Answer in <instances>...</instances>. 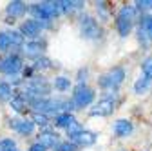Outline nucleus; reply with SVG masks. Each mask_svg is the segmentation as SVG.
I'll return each instance as SVG.
<instances>
[{
  "instance_id": "cd10ccee",
  "label": "nucleus",
  "mask_w": 152,
  "mask_h": 151,
  "mask_svg": "<svg viewBox=\"0 0 152 151\" xmlns=\"http://www.w3.org/2000/svg\"><path fill=\"white\" fill-rule=\"evenodd\" d=\"M16 149V144L13 138H2L0 140V151H13Z\"/></svg>"
},
{
  "instance_id": "412c9836",
  "label": "nucleus",
  "mask_w": 152,
  "mask_h": 151,
  "mask_svg": "<svg viewBox=\"0 0 152 151\" xmlns=\"http://www.w3.org/2000/svg\"><path fill=\"white\" fill-rule=\"evenodd\" d=\"M141 71H143V77L148 78V80L152 82V56H148V58L143 60V64H141Z\"/></svg>"
},
{
  "instance_id": "ddd939ff",
  "label": "nucleus",
  "mask_w": 152,
  "mask_h": 151,
  "mask_svg": "<svg viewBox=\"0 0 152 151\" xmlns=\"http://www.w3.org/2000/svg\"><path fill=\"white\" fill-rule=\"evenodd\" d=\"M132 129H134L132 127V122H129L125 118H120V120L114 122V133L118 137H129L132 133Z\"/></svg>"
},
{
  "instance_id": "f257e3e1",
  "label": "nucleus",
  "mask_w": 152,
  "mask_h": 151,
  "mask_svg": "<svg viewBox=\"0 0 152 151\" xmlns=\"http://www.w3.org/2000/svg\"><path fill=\"white\" fill-rule=\"evenodd\" d=\"M136 18V7L132 6H123L118 15H116V29L121 36H127L132 29V22Z\"/></svg>"
},
{
  "instance_id": "f8f14e48",
  "label": "nucleus",
  "mask_w": 152,
  "mask_h": 151,
  "mask_svg": "<svg viewBox=\"0 0 152 151\" xmlns=\"http://www.w3.org/2000/svg\"><path fill=\"white\" fill-rule=\"evenodd\" d=\"M38 144H42L45 149L56 147V146H60V137L56 133H53V131H42V133L38 135Z\"/></svg>"
},
{
  "instance_id": "aec40b11",
  "label": "nucleus",
  "mask_w": 152,
  "mask_h": 151,
  "mask_svg": "<svg viewBox=\"0 0 152 151\" xmlns=\"http://www.w3.org/2000/svg\"><path fill=\"white\" fill-rule=\"evenodd\" d=\"M80 6H83V4H82V2H69V0H64V2H60L62 13H72L74 9H80Z\"/></svg>"
},
{
  "instance_id": "39448f33",
  "label": "nucleus",
  "mask_w": 152,
  "mask_h": 151,
  "mask_svg": "<svg viewBox=\"0 0 152 151\" xmlns=\"http://www.w3.org/2000/svg\"><path fill=\"white\" fill-rule=\"evenodd\" d=\"M138 38L147 47L152 42V15H143L138 27Z\"/></svg>"
},
{
  "instance_id": "dca6fc26",
  "label": "nucleus",
  "mask_w": 152,
  "mask_h": 151,
  "mask_svg": "<svg viewBox=\"0 0 152 151\" xmlns=\"http://www.w3.org/2000/svg\"><path fill=\"white\" fill-rule=\"evenodd\" d=\"M11 107L16 111V113H27V100L22 97V95H15L11 98Z\"/></svg>"
},
{
  "instance_id": "c85d7f7f",
  "label": "nucleus",
  "mask_w": 152,
  "mask_h": 151,
  "mask_svg": "<svg viewBox=\"0 0 152 151\" xmlns=\"http://www.w3.org/2000/svg\"><path fill=\"white\" fill-rule=\"evenodd\" d=\"M76 149H78V146H76L74 142H62L60 146H58V151H76Z\"/></svg>"
},
{
  "instance_id": "6ab92c4d",
  "label": "nucleus",
  "mask_w": 152,
  "mask_h": 151,
  "mask_svg": "<svg viewBox=\"0 0 152 151\" xmlns=\"http://www.w3.org/2000/svg\"><path fill=\"white\" fill-rule=\"evenodd\" d=\"M13 98V87L7 82H0V100H9Z\"/></svg>"
},
{
  "instance_id": "bb28decb",
  "label": "nucleus",
  "mask_w": 152,
  "mask_h": 151,
  "mask_svg": "<svg viewBox=\"0 0 152 151\" xmlns=\"http://www.w3.org/2000/svg\"><path fill=\"white\" fill-rule=\"evenodd\" d=\"M65 131H67V135H69V138H74L76 135H80L82 131H83V127H82V126H80L78 122H74V124H71V126H69V127H67Z\"/></svg>"
},
{
  "instance_id": "9b49d317",
  "label": "nucleus",
  "mask_w": 152,
  "mask_h": 151,
  "mask_svg": "<svg viewBox=\"0 0 152 151\" xmlns=\"http://www.w3.org/2000/svg\"><path fill=\"white\" fill-rule=\"evenodd\" d=\"M27 11H29L27 4L20 2V0H15V2H9V4H7V9H6L7 16H9V18H13V20H15V18H18V16H24Z\"/></svg>"
},
{
  "instance_id": "a878e982",
  "label": "nucleus",
  "mask_w": 152,
  "mask_h": 151,
  "mask_svg": "<svg viewBox=\"0 0 152 151\" xmlns=\"http://www.w3.org/2000/svg\"><path fill=\"white\" fill-rule=\"evenodd\" d=\"M9 49H11V42L7 31H0V51H9Z\"/></svg>"
},
{
  "instance_id": "393cba45",
  "label": "nucleus",
  "mask_w": 152,
  "mask_h": 151,
  "mask_svg": "<svg viewBox=\"0 0 152 151\" xmlns=\"http://www.w3.org/2000/svg\"><path fill=\"white\" fill-rule=\"evenodd\" d=\"M69 86H71V80H69V78H65V77H58V78H54V87L58 89V91H65V89H69Z\"/></svg>"
},
{
  "instance_id": "c756f323",
  "label": "nucleus",
  "mask_w": 152,
  "mask_h": 151,
  "mask_svg": "<svg viewBox=\"0 0 152 151\" xmlns=\"http://www.w3.org/2000/svg\"><path fill=\"white\" fill-rule=\"evenodd\" d=\"M87 75H89L87 69H80L78 71V84H83V78H87Z\"/></svg>"
},
{
  "instance_id": "b1692460",
  "label": "nucleus",
  "mask_w": 152,
  "mask_h": 151,
  "mask_svg": "<svg viewBox=\"0 0 152 151\" xmlns=\"http://www.w3.org/2000/svg\"><path fill=\"white\" fill-rule=\"evenodd\" d=\"M148 86H150V80H148V78H145V77H141V78L134 84V91L138 93V95H141L143 91H147V87H148Z\"/></svg>"
},
{
  "instance_id": "4468645a",
  "label": "nucleus",
  "mask_w": 152,
  "mask_h": 151,
  "mask_svg": "<svg viewBox=\"0 0 152 151\" xmlns=\"http://www.w3.org/2000/svg\"><path fill=\"white\" fill-rule=\"evenodd\" d=\"M71 142H74L76 146H92L94 142H96V135L83 129L80 135H76L74 138H71Z\"/></svg>"
},
{
  "instance_id": "f03ea898",
  "label": "nucleus",
  "mask_w": 152,
  "mask_h": 151,
  "mask_svg": "<svg viewBox=\"0 0 152 151\" xmlns=\"http://www.w3.org/2000/svg\"><path fill=\"white\" fill-rule=\"evenodd\" d=\"M123 80H125V69L123 67H114V69L107 71L105 75H102L98 78V84L103 89H118Z\"/></svg>"
},
{
  "instance_id": "423d86ee",
  "label": "nucleus",
  "mask_w": 152,
  "mask_h": 151,
  "mask_svg": "<svg viewBox=\"0 0 152 151\" xmlns=\"http://www.w3.org/2000/svg\"><path fill=\"white\" fill-rule=\"evenodd\" d=\"M22 69V58L18 55H7L0 60V73L4 75H16Z\"/></svg>"
},
{
  "instance_id": "4be33fe9",
  "label": "nucleus",
  "mask_w": 152,
  "mask_h": 151,
  "mask_svg": "<svg viewBox=\"0 0 152 151\" xmlns=\"http://www.w3.org/2000/svg\"><path fill=\"white\" fill-rule=\"evenodd\" d=\"M31 120H33L34 126H42V127H45L49 124V117L44 115V113H33V118Z\"/></svg>"
},
{
  "instance_id": "5701e85b",
  "label": "nucleus",
  "mask_w": 152,
  "mask_h": 151,
  "mask_svg": "<svg viewBox=\"0 0 152 151\" xmlns=\"http://www.w3.org/2000/svg\"><path fill=\"white\" fill-rule=\"evenodd\" d=\"M53 66V62L47 58V56H40V58L34 60V69L36 71H42V69H49Z\"/></svg>"
},
{
  "instance_id": "7ed1b4c3",
  "label": "nucleus",
  "mask_w": 152,
  "mask_h": 151,
  "mask_svg": "<svg viewBox=\"0 0 152 151\" xmlns=\"http://www.w3.org/2000/svg\"><path fill=\"white\" fill-rule=\"evenodd\" d=\"M92 100H94V91L89 86L78 84L72 89V102L76 107H87Z\"/></svg>"
},
{
  "instance_id": "0eeeda50",
  "label": "nucleus",
  "mask_w": 152,
  "mask_h": 151,
  "mask_svg": "<svg viewBox=\"0 0 152 151\" xmlns=\"http://www.w3.org/2000/svg\"><path fill=\"white\" fill-rule=\"evenodd\" d=\"M114 111V98L112 97H103L96 106L91 109V117H109Z\"/></svg>"
},
{
  "instance_id": "9d476101",
  "label": "nucleus",
  "mask_w": 152,
  "mask_h": 151,
  "mask_svg": "<svg viewBox=\"0 0 152 151\" xmlns=\"http://www.w3.org/2000/svg\"><path fill=\"white\" fill-rule=\"evenodd\" d=\"M29 11H31V15L34 16V20H38V22H45V20H53V16H51V13H49V9H47V6H45V2H40V4H33L31 7H29Z\"/></svg>"
},
{
  "instance_id": "20e7f679",
  "label": "nucleus",
  "mask_w": 152,
  "mask_h": 151,
  "mask_svg": "<svg viewBox=\"0 0 152 151\" xmlns=\"http://www.w3.org/2000/svg\"><path fill=\"white\" fill-rule=\"evenodd\" d=\"M80 31H82V35L85 36V38H89V40H96V38H100V36H102V27H100V24L94 20L92 16L82 18Z\"/></svg>"
},
{
  "instance_id": "a211bd4d",
  "label": "nucleus",
  "mask_w": 152,
  "mask_h": 151,
  "mask_svg": "<svg viewBox=\"0 0 152 151\" xmlns=\"http://www.w3.org/2000/svg\"><path fill=\"white\" fill-rule=\"evenodd\" d=\"M16 131H18L20 135H31L33 131H34V124H33V120H20V124H18Z\"/></svg>"
},
{
  "instance_id": "1a4fd4ad",
  "label": "nucleus",
  "mask_w": 152,
  "mask_h": 151,
  "mask_svg": "<svg viewBox=\"0 0 152 151\" xmlns=\"http://www.w3.org/2000/svg\"><path fill=\"white\" fill-rule=\"evenodd\" d=\"M42 27H44L42 22H38V20H34V18H31V20H26L20 26V33L24 36H38V35L42 33Z\"/></svg>"
},
{
  "instance_id": "2eb2a0df",
  "label": "nucleus",
  "mask_w": 152,
  "mask_h": 151,
  "mask_svg": "<svg viewBox=\"0 0 152 151\" xmlns=\"http://www.w3.org/2000/svg\"><path fill=\"white\" fill-rule=\"evenodd\" d=\"M76 120H74V117L71 115V113H58V115L54 117V124H56V127H69L71 124H74Z\"/></svg>"
},
{
  "instance_id": "7c9ffc66",
  "label": "nucleus",
  "mask_w": 152,
  "mask_h": 151,
  "mask_svg": "<svg viewBox=\"0 0 152 151\" xmlns=\"http://www.w3.org/2000/svg\"><path fill=\"white\" fill-rule=\"evenodd\" d=\"M29 151H45V147H44L42 144H38V142H36V144H33V146L29 147Z\"/></svg>"
},
{
  "instance_id": "2f4dec72",
  "label": "nucleus",
  "mask_w": 152,
  "mask_h": 151,
  "mask_svg": "<svg viewBox=\"0 0 152 151\" xmlns=\"http://www.w3.org/2000/svg\"><path fill=\"white\" fill-rule=\"evenodd\" d=\"M13 151H18V149H13Z\"/></svg>"
},
{
  "instance_id": "f3484780",
  "label": "nucleus",
  "mask_w": 152,
  "mask_h": 151,
  "mask_svg": "<svg viewBox=\"0 0 152 151\" xmlns=\"http://www.w3.org/2000/svg\"><path fill=\"white\" fill-rule=\"evenodd\" d=\"M7 36H9V42H11V47H22L24 46V35L20 31H7Z\"/></svg>"
},
{
  "instance_id": "6e6552de",
  "label": "nucleus",
  "mask_w": 152,
  "mask_h": 151,
  "mask_svg": "<svg viewBox=\"0 0 152 151\" xmlns=\"http://www.w3.org/2000/svg\"><path fill=\"white\" fill-rule=\"evenodd\" d=\"M45 51V42L40 40H31L27 44H24V53L29 56V58H40Z\"/></svg>"
}]
</instances>
